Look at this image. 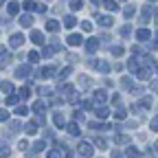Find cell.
I'll return each instance as SVG.
<instances>
[{
  "label": "cell",
  "instance_id": "29",
  "mask_svg": "<svg viewBox=\"0 0 158 158\" xmlns=\"http://www.w3.org/2000/svg\"><path fill=\"white\" fill-rule=\"evenodd\" d=\"M24 130H27L29 134H35V130H37V121H29V123L24 125Z\"/></svg>",
  "mask_w": 158,
  "mask_h": 158
},
{
  "label": "cell",
  "instance_id": "45",
  "mask_svg": "<svg viewBox=\"0 0 158 158\" xmlns=\"http://www.w3.org/2000/svg\"><path fill=\"white\" fill-rule=\"evenodd\" d=\"M42 55H44V57H51V55H53V48H48V46H42Z\"/></svg>",
  "mask_w": 158,
  "mask_h": 158
},
{
  "label": "cell",
  "instance_id": "31",
  "mask_svg": "<svg viewBox=\"0 0 158 158\" xmlns=\"http://www.w3.org/2000/svg\"><path fill=\"white\" fill-rule=\"evenodd\" d=\"M134 13H136V7H134V5H127V7H125V11H123V15H125V18H132Z\"/></svg>",
  "mask_w": 158,
  "mask_h": 158
},
{
  "label": "cell",
  "instance_id": "36",
  "mask_svg": "<svg viewBox=\"0 0 158 158\" xmlns=\"http://www.w3.org/2000/svg\"><path fill=\"white\" fill-rule=\"evenodd\" d=\"M121 86H123L125 90H132V79H130V77H123V79H121Z\"/></svg>",
  "mask_w": 158,
  "mask_h": 158
},
{
  "label": "cell",
  "instance_id": "24",
  "mask_svg": "<svg viewBox=\"0 0 158 158\" xmlns=\"http://www.w3.org/2000/svg\"><path fill=\"white\" fill-rule=\"evenodd\" d=\"M20 24H22V27H31L33 24V15H22V18H20Z\"/></svg>",
  "mask_w": 158,
  "mask_h": 158
},
{
  "label": "cell",
  "instance_id": "4",
  "mask_svg": "<svg viewBox=\"0 0 158 158\" xmlns=\"http://www.w3.org/2000/svg\"><path fill=\"white\" fill-rule=\"evenodd\" d=\"M29 75H31V64H24V66H20V68L15 70V77H18V79L29 77Z\"/></svg>",
  "mask_w": 158,
  "mask_h": 158
},
{
  "label": "cell",
  "instance_id": "22",
  "mask_svg": "<svg viewBox=\"0 0 158 158\" xmlns=\"http://www.w3.org/2000/svg\"><path fill=\"white\" fill-rule=\"evenodd\" d=\"M66 130H68V134H70V136H79V125H77V123H68V125H66Z\"/></svg>",
  "mask_w": 158,
  "mask_h": 158
},
{
  "label": "cell",
  "instance_id": "59",
  "mask_svg": "<svg viewBox=\"0 0 158 158\" xmlns=\"http://www.w3.org/2000/svg\"><path fill=\"white\" fill-rule=\"evenodd\" d=\"M2 2H5V0H0V5H2Z\"/></svg>",
  "mask_w": 158,
  "mask_h": 158
},
{
  "label": "cell",
  "instance_id": "11",
  "mask_svg": "<svg viewBox=\"0 0 158 158\" xmlns=\"http://www.w3.org/2000/svg\"><path fill=\"white\" fill-rule=\"evenodd\" d=\"M134 73H136L138 79H143V81H145V79H149V66H147V68H141V66H138Z\"/></svg>",
  "mask_w": 158,
  "mask_h": 158
},
{
  "label": "cell",
  "instance_id": "20",
  "mask_svg": "<svg viewBox=\"0 0 158 158\" xmlns=\"http://www.w3.org/2000/svg\"><path fill=\"white\" fill-rule=\"evenodd\" d=\"M44 110H46V101H35V103H33V112L42 114Z\"/></svg>",
  "mask_w": 158,
  "mask_h": 158
},
{
  "label": "cell",
  "instance_id": "15",
  "mask_svg": "<svg viewBox=\"0 0 158 158\" xmlns=\"http://www.w3.org/2000/svg\"><path fill=\"white\" fill-rule=\"evenodd\" d=\"M18 101H20V97H18V94H13V92H9V94H7V99H5V103H7V106H18Z\"/></svg>",
  "mask_w": 158,
  "mask_h": 158
},
{
  "label": "cell",
  "instance_id": "28",
  "mask_svg": "<svg viewBox=\"0 0 158 158\" xmlns=\"http://www.w3.org/2000/svg\"><path fill=\"white\" fill-rule=\"evenodd\" d=\"M125 116H127V112H125L123 108H118V110L114 112V118H116V121H125Z\"/></svg>",
  "mask_w": 158,
  "mask_h": 158
},
{
  "label": "cell",
  "instance_id": "33",
  "mask_svg": "<svg viewBox=\"0 0 158 158\" xmlns=\"http://www.w3.org/2000/svg\"><path fill=\"white\" fill-rule=\"evenodd\" d=\"M20 97H22V99L31 97V86H22V88H20Z\"/></svg>",
  "mask_w": 158,
  "mask_h": 158
},
{
  "label": "cell",
  "instance_id": "60",
  "mask_svg": "<svg viewBox=\"0 0 158 158\" xmlns=\"http://www.w3.org/2000/svg\"><path fill=\"white\" fill-rule=\"evenodd\" d=\"M156 70H158V66H156Z\"/></svg>",
  "mask_w": 158,
  "mask_h": 158
},
{
  "label": "cell",
  "instance_id": "17",
  "mask_svg": "<svg viewBox=\"0 0 158 158\" xmlns=\"http://www.w3.org/2000/svg\"><path fill=\"white\" fill-rule=\"evenodd\" d=\"M46 31L57 33V31H59V22H57V20H48V22H46Z\"/></svg>",
  "mask_w": 158,
  "mask_h": 158
},
{
  "label": "cell",
  "instance_id": "41",
  "mask_svg": "<svg viewBox=\"0 0 158 158\" xmlns=\"http://www.w3.org/2000/svg\"><path fill=\"white\" fill-rule=\"evenodd\" d=\"M24 9L27 11H35V2L33 0H24Z\"/></svg>",
  "mask_w": 158,
  "mask_h": 158
},
{
  "label": "cell",
  "instance_id": "35",
  "mask_svg": "<svg viewBox=\"0 0 158 158\" xmlns=\"http://www.w3.org/2000/svg\"><path fill=\"white\" fill-rule=\"evenodd\" d=\"M81 7H84V0H73V2H70V9L73 11H79Z\"/></svg>",
  "mask_w": 158,
  "mask_h": 158
},
{
  "label": "cell",
  "instance_id": "3",
  "mask_svg": "<svg viewBox=\"0 0 158 158\" xmlns=\"http://www.w3.org/2000/svg\"><path fill=\"white\" fill-rule=\"evenodd\" d=\"M22 44H24V35L22 33H13L9 37V46L11 48H18V46H22Z\"/></svg>",
  "mask_w": 158,
  "mask_h": 158
},
{
  "label": "cell",
  "instance_id": "1",
  "mask_svg": "<svg viewBox=\"0 0 158 158\" xmlns=\"http://www.w3.org/2000/svg\"><path fill=\"white\" fill-rule=\"evenodd\" d=\"M88 66H92V68H97L99 73H103V75H108V73L112 70V66H110L108 62H97V59H90V62H88Z\"/></svg>",
  "mask_w": 158,
  "mask_h": 158
},
{
  "label": "cell",
  "instance_id": "40",
  "mask_svg": "<svg viewBox=\"0 0 158 158\" xmlns=\"http://www.w3.org/2000/svg\"><path fill=\"white\" fill-rule=\"evenodd\" d=\"M112 55L114 57H121L123 55V46H112Z\"/></svg>",
  "mask_w": 158,
  "mask_h": 158
},
{
  "label": "cell",
  "instance_id": "49",
  "mask_svg": "<svg viewBox=\"0 0 158 158\" xmlns=\"http://www.w3.org/2000/svg\"><path fill=\"white\" fill-rule=\"evenodd\" d=\"M152 130H154V132H158V116H154V118H152Z\"/></svg>",
  "mask_w": 158,
  "mask_h": 158
},
{
  "label": "cell",
  "instance_id": "14",
  "mask_svg": "<svg viewBox=\"0 0 158 158\" xmlns=\"http://www.w3.org/2000/svg\"><path fill=\"white\" fill-rule=\"evenodd\" d=\"M68 44H70V46H79V44H81V35H79V33L68 35Z\"/></svg>",
  "mask_w": 158,
  "mask_h": 158
},
{
  "label": "cell",
  "instance_id": "39",
  "mask_svg": "<svg viewBox=\"0 0 158 158\" xmlns=\"http://www.w3.org/2000/svg\"><path fill=\"white\" fill-rule=\"evenodd\" d=\"M29 62H31V64H37V62H40V55H37L35 51H31V53H29Z\"/></svg>",
  "mask_w": 158,
  "mask_h": 158
},
{
  "label": "cell",
  "instance_id": "50",
  "mask_svg": "<svg viewBox=\"0 0 158 158\" xmlns=\"http://www.w3.org/2000/svg\"><path fill=\"white\" fill-rule=\"evenodd\" d=\"M112 106H121V97H118V94L112 97Z\"/></svg>",
  "mask_w": 158,
  "mask_h": 158
},
{
  "label": "cell",
  "instance_id": "55",
  "mask_svg": "<svg viewBox=\"0 0 158 158\" xmlns=\"http://www.w3.org/2000/svg\"><path fill=\"white\" fill-rule=\"evenodd\" d=\"M66 158H75V154L73 152H66Z\"/></svg>",
  "mask_w": 158,
  "mask_h": 158
},
{
  "label": "cell",
  "instance_id": "52",
  "mask_svg": "<svg viewBox=\"0 0 158 158\" xmlns=\"http://www.w3.org/2000/svg\"><path fill=\"white\" fill-rule=\"evenodd\" d=\"M27 147H29V143H27V141H20V143H18V149H22V152H24Z\"/></svg>",
  "mask_w": 158,
  "mask_h": 158
},
{
  "label": "cell",
  "instance_id": "47",
  "mask_svg": "<svg viewBox=\"0 0 158 158\" xmlns=\"http://www.w3.org/2000/svg\"><path fill=\"white\" fill-rule=\"evenodd\" d=\"M9 130H11V132H18V130H20V123H18V121H11Z\"/></svg>",
  "mask_w": 158,
  "mask_h": 158
},
{
  "label": "cell",
  "instance_id": "9",
  "mask_svg": "<svg viewBox=\"0 0 158 158\" xmlns=\"http://www.w3.org/2000/svg\"><path fill=\"white\" fill-rule=\"evenodd\" d=\"M106 99H108L106 90H94V106H99V103H103Z\"/></svg>",
  "mask_w": 158,
  "mask_h": 158
},
{
  "label": "cell",
  "instance_id": "58",
  "mask_svg": "<svg viewBox=\"0 0 158 158\" xmlns=\"http://www.w3.org/2000/svg\"><path fill=\"white\" fill-rule=\"evenodd\" d=\"M154 149H156V152H158V143H156V145H154Z\"/></svg>",
  "mask_w": 158,
  "mask_h": 158
},
{
  "label": "cell",
  "instance_id": "27",
  "mask_svg": "<svg viewBox=\"0 0 158 158\" xmlns=\"http://www.w3.org/2000/svg\"><path fill=\"white\" fill-rule=\"evenodd\" d=\"M88 86H90V77L81 75V77H79V88H88Z\"/></svg>",
  "mask_w": 158,
  "mask_h": 158
},
{
  "label": "cell",
  "instance_id": "8",
  "mask_svg": "<svg viewBox=\"0 0 158 158\" xmlns=\"http://www.w3.org/2000/svg\"><path fill=\"white\" fill-rule=\"evenodd\" d=\"M31 42L42 46V44H44V35H42V31H33V33H31Z\"/></svg>",
  "mask_w": 158,
  "mask_h": 158
},
{
  "label": "cell",
  "instance_id": "2",
  "mask_svg": "<svg viewBox=\"0 0 158 158\" xmlns=\"http://www.w3.org/2000/svg\"><path fill=\"white\" fill-rule=\"evenodd\" d=\"M77 152H79V156H81V158H90V156H92V145L86 143V141H81V143H79V147H77Z\"/></svg>",
  "mask_w": 158,
  "mask_h": 158
},
{
  "label": "cell",
  "instance_id": "30",
  "mask_svg": "<svg viewBox=\"0 0 158 158\" xmlns=\"http://www.w3.org/2000/svg\"><path fill=\"white\" fill-rule=\"evenodd\" d=\"M0 88H2V92H7V94L13 92V84H11V81H2V84H0Z\"/></svg>",
  "mask_w": 158,
  "mask_h": 158
},
{
  "label": "cell",
  "instance_id": "13",
  "mask_svg": "<svg viewBox=\"0 0 158 158\" xmlns=\"http://www.w3.org/2000/svg\"><path fill=\"white\" fill-rule=\"evenodd\" d=\"M9 62H11V55H9L7 51H5V53H0V68H7Z\"/></svg>",
  "mask_w": 158,
  "mask_h": 158
},
{
  "label": "cell",
  "instance_id": "56",
  "mask_svg": "<svg viewBox=\"0 0 158 158\" xmlns=\"http://www.w3.org/2000/svg\"><path fill=\"white\" fill-rule=\"evenodd\" d=\"M92 2H94V5H99V2H103V0H92Z\"/></svg>",
  "mask_w": 158,
  "mask_h": 158
},
{
  "label": "cell",
  "instance_id": "57",
  "mask_svg": "<svg viewBox=\"0 0 158 158\" xmlns=\"http://www.w3.org/2000/svg\"><path fill=\"white\" fill-rule=\"evenodd\" d=\"M156 24H158V11H156Z\"/></svg>",
  "mask_w": 158,
  "mask_h": 158
},
{
  "label": "cell",
  "instance_id": "12",
  "mask_svg": "<svg viewBox=\"0 0 158 158\" xmlns=\"http://www.w3.org/2000/svg\"><path fill=\"white\" fill-rule=\"evenodd\" d=\"M125 158H141V152H138L134 145H130V147L125 149Z\"/></svg>",
  "mask_w": 158,
  "mask_h": 158
},
{
  "label": "cell",
  "instance_id": "44",
  "mask_svg": "<svg viewBox=\"0 0 158 158\" xmlns=\"http://www.w3.org/2000/svg\"><path fill=\"white\" fill-rule=\"evenodd\" d=\"M130 33H132V27H130V24H125V27L121 29V35H125V37H127Z\"/></svg>",
  "mask_w": 158,
  "mask_h": 158
},
{
  "label": "cell",
  "instance_id": "10",
  "mask_svg": "<svg viewBox=\"0 0 158 158\" xmlns=\"http://www.w3.org/2000/svg\"><path fill=\"white\" fill-rule=\"evenodd\" d=\"M136 37L141 40V42H145V40L152 37V31H149V29H138V31H136Z\"/></svg>",
  "mask_w": 158,
  "mask_h": 158
},
{
  "label": "cell",
  "instance_id": "46",
  "mask_svg": "<svg viewBox=\"0 0 158 158\" xmlns=\"http://www.w3.org/2000/svg\"><path fill=\"white\" fill-rule=\"evenodd\" d=\"M29 112V108H24V106H18L15 108V114H27Z\"/></svg>",
  "mask_w": 158,
  "mask_h": 158
},
{
  "label": "cell",
  "instance_id": "26",
  "mask_svg": "<svg viewBox=\"0 0 158 158\" xmlns=\"http://www.w3.org/2000/svg\"><path fill=\"white\" fill-rule=\"evenodd\" d=\"M92 143H94V145H97L99 149H106V145H108V143L103 141V138H101V136H94V138H92Z\"/></svg>",
  "mask_w": 158,
  "mask_h": 158
},
{
  "label": "cell",
  "instance_id": "54",
  "mask_svg": "<svg viewBox=\"0 0 158 158\" xmlns=\"http://www.w3.org/2000/svg\"><path fill=\"white\" fill-rule=\"evenodd\" d=\"M112 158H125V156H123L121 152H112Z\"/></svg>",
  "mask_w": 158,
  "mask_h": 158
},
{
  "label": "cell",
  "instance_id": "5",
  "mask_svg": "<svg viewBox=\"0 0 158 158\" xmlns=\"http://www.w3.org/2000/svg\"><path fill=\"white\" fill-rule=\"evenodd\" d=\"M97 22L101 24V27H112V24H114V20H112L110 15H99V13H97Z\"/></svg>",
  "mask_w": 158,
  "mask_h": 158
},
{
  "label": "cell",
  "instance_id": "21",
  "mask_svg": "<svg viewBox=\"0 0 158 158\" xmlns=\"http://www.w3.org/2000/svg\"><path fill=\"white\" fill-rule=\"evenodd\" d=\"M53 123H55L57 127H64V125H66V123H64V116L59 114V112H55V114H53Z\"/></svg>",
  "mask_w": 158,
  "mask_h": 158
},
{
  "label": "cell",
  "instance_id": "23",
  "mask_svg": "<svg viewBox=\"0 0 158 158\" xmlns=\"http://www.w3.org/2000/svg\"><path fill=\"white\" fill-rule=\"evenodd\" d=\"M75 24H77V20H75V15H66V18H64V27H66V29H73Z\"/></svg>",
  "mask_w": 158,
  "mask_h": 158
},
{
  "label": "cell",
  "instance_id": "18",
  "mask_svg": "<svg viewBox=\"0 0 158 158\" xmlns=\"http://www.w3.org/2000/svg\"><path fill=\"white\" fill-rule=\"evenodd\" d=\"M55 73H57V68H55V66H48V68L44 66L42 70H40V75H42V77H53Z\"/></svg>",
  "mask_w": 158,
  "mask_h": 158
},
{
  "label": "cell",
  "instance_id": "25",
  "mask_svg": "<svg viewBox=\"0 0 158 158\" xmlns=\"http://www.w3.org/2000/svg\"><path fill=\"white\" fill-rule=\"evenodd\" d=\"M94 110H97V116H99V118H106V116L110 114V112H108V108H103V106H101V108L94 106Z\"/></svg>",
  "mask_w": 158,
  "mask_h": 158
},
{
  "label": "cell",
  "instance_id": "6",
  "mask_svg": "<svg viewBox=\"0 0 158 158\" xmlns=\"http://www.w3.org/2000/svg\"><path fill=\"white\" fill-rule=\"evenodd\" d=\"M97 48H99V37H90L88 42H86V51L88 53H94Z\"/></svg>",
  "mask_w": 158,
  "mask_h": 158
},
{
  "label": "cell",
  "instance_id": "37",
  "mask_svg": "<svg viewBox=\"0 0 158 158\" xmlns=\"http://www.w3.org/2000/svg\"><path fill=\"white\" fill-rule=\"evenodd\" d=\"M44 147H46V141H37V143H35V145H33V152H35V154H37V152H42V149H44Z\"/></svg>",
  "mask_w": 158,
  "mask_h": 158
},
{
  "label": "cell",
  "instance_id": "38",
  "mask_svg": "<svg viewBox=\"0 0 158 158\" xmlns=\"http://www.w3.org/2000/svg\"><path fill=\"white\" fill-rule=\"evenodd\" d=\"M51 92H53V90H51V88H46V86H42V88H37V94H40V97H48Z\"/></svg>",
  "mask_w": 158,
  "mask_h": 158
},
{
  "label": "cell",
  "instance_id": "53",
  "mask_svg": "<svg viewBox=\"0 0 158 158\" xmlns=\"http://www.w3.org/2000/svg\"><path fill=\"white\" fill-rule=\"evenodd\" d=\"M81 106H84V108H92L94 103H92V101H88V99H86V101H81Z\"/></svg>",
  "mask_w": 158,
  "mask_h": 158
},
{
  "label": "cell",
  "instance_id": "51",
  "mask_svg": "<svg viewBox=\"0 0 158 158\" xmlns=\"http://www.w3.org/2000/svg\"><path fill=\"white\" fill-rule=\"evenodd\" d=\"M9 118V112L7 110H0V121H7Z\"/></svg>",
  "mask_w": 158,
  "mask_h": 158
},
{
  "label": "cell",
  "instance_id": "43",
  "mask_svg": "<svg viewBox=\"0 0 158 158\" xmlns=\"http://www.w3.org/2000/svg\"><path fill=\"white\" fill-rule=\"evenodd\" d=\"M81 31L90 33V31H92V24H90V22H81Z\"/></svg>",
  "mask_w": 158,
  "mask_h": 158
},
{
  "label": "cell",
  "instance_id": "19",
  "mask_svg": "<svg viewBox=\"0 0 158 158\" xmlns=\"http://www.w3.org/2000/svg\"><path fill=\"white\" fill-rule=\"evenodd\" d=\"M103 7L108 11H118V5H116V0H103Z\"/></svg>",
  "mask_w": 158,
  "mask_h": 158
},
{
  "label": "cell",
  "instance_id": "34",
  "mask_svg": "<svg viewBox=\"0 0 158 158\" xmlns=\"http://www.w3.org/2000/svg\"><path fill=\"white\" fill-rule=\"evenodd\" d=\"M46 158H62V152H59V149H48Z\"/></svg>",
  "mask_w": 158,
  "mask_h": 158
},
{
  "label": "cell",
  "instance_id": "32",
  "mask_svg": "<svg viewBox=\"0 0 158 158\" xmlns=\"http://www.w3.org/2000/svg\"><path fill=\"white\" fill-rule=\"evenodd\" d=\"M9 154H11V149H9L5 143H0V158H7Z\"/></svg>",
  "mask_w": 158,
  "mask_h": 158
},
{
  "label": "cell",
  "instance_id": "16",
  "mask_svg": "<svg viewBox=\"0 0 158 158\" xmlns=\"http://www.w3.org/2000/svg\"><path fill=\"white\" fill-rule=\"evenodd\" d=\"M18 11H20V5H18V2H9V5H7V13H9V18H11V15H18Z\"/></svg>",
  "mask_w": 158,
  "mask_h": 158
},
{
  "label": "cell",
  "instance_id": "42",
  "mask_svg": "<svg viewBox=\"0 0 158 158\" xmlns=\"http://www.w3.org/2000/svg\"><path fill=\"white\" fill-rule=\"evenodd\" d=\"M127 141H130L127 136H116V134H114V143H127Z\"/></svg>",
  "mask_w": 158,
  "mask_h": 158
},
{
  "label": "cell",
  "instance_id": "48",
  "mask_svg": "<svg viewBox=\"0 0 158 158\" xmlns=\"http://www.w3.org/2000/svg\"><path fill=\"white\" fill-rule=\"evenodd\" d=\"M68 75H70V68H62V70H59V77H62V79L68 77Z\"/></svg>",
  "mask_w": 158,
  "mask_h": 158
},
{
  "label": "cell",
  "instance_id": "7",
  "mask_svg": "<svg viewBox=\"0 0 158 158\" xmlns=\"http://www.w3.org/2000/svg\"><path fill=\"white\" fill-rule=\"evenodd\" d=\"M156 11V7L154 5H147L145 9H143V15H141V20H143V22H149V18H152V13Z\"/></svg>",
  "mask_w": 158,
  "mask_h": 158
}]
</instances>
